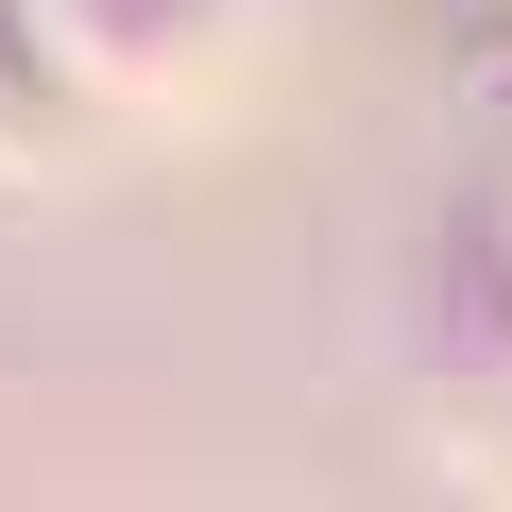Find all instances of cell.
I'll use <instances>...</instances> for the list:
<instances>
[{
	"label": "cell",
	"mask_w": 512,
	"mask_h": 512,
	"mask_svg": "<svg viewBox=\"0 0 512 512\" xmlns=\"http://www.w3.org/2000/svg\"><path fill=\"white\" fill-rule=\"evenodd\" d=\"M18 86H35V35H0V154L35 137V120H18Z\"/></svg>",
	"instance_id": "1"
}]
</instances>
